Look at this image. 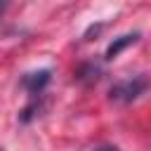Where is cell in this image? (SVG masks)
Returning <instances> with one entry per match:
<instances>
[{"label":"cell","mask_w":151,"mask_h":151,"mask_svg":"<svg viewBox=\"0 0 151 151\" xmlns=\"http://www.w3.org/2000/svg\"><path fill=\"white\" fill-rule=\"evenodd\" d=\"M52 80V71L50 68H38V71H31L21 78V87L31 94V97H40L42 90L50 85Z\"/></svg>","instance_id":"obj_2"},{"label":"cell","mask_w":151,"mask_h":151,"mask_svg":"<svg viewBox=\"0 0 151 151\" xmlns=\"http://www.w3.org/2000/svg\"><path fill=\"white\" fill-rule=\"evenodd\" d=\"M92 151H120L118 146H111V144H104V146H97V149H92Z\"/></svg>","instance_id":"obj_6"},{"label":"cell","mask_w":151,"mask_h":151,"mask_svg":"<svg viewBox=\"0 0 151 151\" xmlns=\"http://www.w3.org/2000/svg\"><path fill=\"white\" fill-rule=\"evenodd\" d=\"M149 78L146 76H127V78H120L116 80L111 87H109V99L116 101V104H130L134 99H139L146 90H149Z\"/></svg>","instance_id":"obj_1"},{"label":"cell","mask_w":151,"mask_h":151,"mask_svg":"<svg viewBox=\"0 0 151 151\" xmlns=\"http://www.w3.org/2000/svg\"><path fill=\"white\" fill-rule=\"evenodd\" d=\"M9 7V0H0V17L5 14V9Z\"/></svg>","instance_id":"obj_7"},{"label":"cell","mask_w":151,"mask_h":151,"mask_svg":"<svg viewBox=\"0 0 151 151\" xmlns=\"http://www.w3.org/2000/svg\"><path fill=\"white\" fill-rule=\"evenodd\" d=\"M101 73H104V68H101L99 61H85V64H80L76 68V80L85 83V85H92V83H97L101 78Z\"/></svg>","instance_id":"obj_4"},{"label":"cell","mask_w":151,"mask_h":151,"mask_svg":"<svg viewBox=\"0 0 151 151\" xmlns=\"http://www.w3.org/2000/svg\"><path fill=\"white\" fill-rule=\"evenodd\" d=\"M101 28H104V24H92V26H90V28H87V31L83 33V40H90V35H92V33L97 35V33H99Z\"/></svg>","instance_id":"obj_5"},{"label":"cell","mask_w":151,"mask_h":151,"mask_svg":"<svg viewBox=\"0 0 151 151\" xmlns=\"http://www.w3.org/2000/svg\"><path fill=\"white\" fill-rule=\"evenodd\" d=\"M139 40V31H132V33H125V35H118V38H113L111 42H109V47H106V52H104V61H111V59H116L125 47H130V45H134Z\"/></svg>","instance_id":"obj_3"},{"label":"cell","mask_w":151,"mask_h":151,"mask_svg":"<svg viewBox=\"0 0 151 151\" xmlns=\"http://www.w3.org/2000/svg\"><path fill=\"white\" fill-rule=\"evenodd\" d=\"M0 151H2V149H0Z\"/></svg>","instance_id":"obj_8"}]
</instances>
